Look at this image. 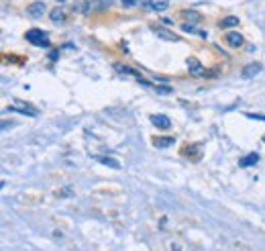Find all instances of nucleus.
<instances>
[{"instance_id":"nucleus-23","label":"nucleus","mask_w":265,"mask_h":251,"mask_svg":"<svg viewBox=\"0 0 265 251\" xmlns=\"http://www.w3.org/2000/svg\"><path fill=\"white\" fill-rule=\"evenodd\" d=\"M157 92L159 94H170V92H174L170 86H157Z\"/></svg>"},{"instance_id":"nucleus-1","label":"nucleus","mask_w":265,"mask_h":251,"mask_svg":"<svg viewBox=\"0 0 265 251\" xmlns=\"http://www.w3.org/2000/svg\"><path fill=\"white\" fill-rule=\"evenodd\" d=\"M25 39L31 43V45H37V47H49V39H47V33H43L41 29H31L25 33Z\"/></svg>"},{"instance_id":"nucleus-16","label":"nucleus","mask_w":265,"mask_h":251,"mask_svg":"<svg viewBox=\"0 0 265 251\" xmlns=\"http://www.w3.org/2000/svg\"><path fill=\"white\" fill-rule=\"evenodd\" d=\"M259 162V156L257 154H249V156H245L243 160H239V166L241 168H251V166H255Z\"/></svg>"},{"instance_id":"nucleus-26","label":"nucleus","mask_w":265,"mask_h":251,"mask_svg":"<svg viewBox=\"0 0 265 251\" xmlns=\"http://www.w3.org/2000/svg\"><path fill=\"white\" fill-rule=\"evenodd\" d=\"M263 141H265V135H263Z\"/></svg>"},{"instance_id":"nucleus-10","label":"nucleus","mask_w":265,"mask_h":251,"mask_svg":"<svg viewBox=\"0 0 265 251\" xmlns=\"http://www.w3.org/2000/svg\"><path fill=\"white\" fill-rule=\"evenodd\" d=\"M261 70H263V66L253 62V64H249V66H245V68L241 70V76H243V78H253V76H257Z\"/></svg>"},{"instance_id":"nucleus-8","label":"nucleus","mask_w":265,"mask_h":251,"mask_svg":"<svg viewBox=\"0 0 265 251\" xmlns=\"http://www.w3.org/2000/svg\"><path fill=\"white\" fill-rule=\"evenodd\" d=\"M49 19H51V23H56V25H64L66 19H68V13H66V9L58 7V9H53L49 13Z\"/></svg>"},{"instance_id":"nucleus-12","label":"nucleus","mask_w":265,"mask_h":251,"mask_svg":"<svg viewBox=\"0 0 265 251\" xmlns=\"http://www.w3.org/2000/svg\"><path fill=\"white\" fill-rule=\"evenodd\" d=\"M113 3H115V0H92L90 9H92V13H102V11L109 9Z\"/></svg>"},{"instance_id":"nucleus-21","label":"nucleus","mask_w":265,"mask_h":251,"mask_svg":"<svg viewBox=\"0 0 265 251\" xmlns=\"http://www.w3.org/2000/svg\"><path fill=\"white\" fill-rule=\"evenodd\" d=\"M247 119H255V121H265V115H259V113H247Z\"/></svg>"},{"instance_id":"nucleus-14","label":"nucleus","mask_w":265,"mask_h":251,"mask_svg":"<svg viewBox=\"0 0 265 251\" xmlns=\"http://www.w3.org/2000/svg\"><path fill=\"white\" fill-rule=\"evenodd\" d=\"M17 107H21V109H11V111H19V113H23V115H31V117H37V115H39V111H37L35 107L25 105V103H21V100H17Z\"/></svg>"},{"instance_id":"nucleus-25","label":"nucleus","mask_w":265,"mask_h":251,"mask_svg":"<svg viewBox=\"0 0 265 251\" xmlns=\"http://www.w3.org/2000/svg\"><path fill=\"white\" fill-rule=\"evenodd\" d=\"M58 3H66V0H58Z\"/></svg>"},{"instance_id":"nucleus-6","label":"nucleus","mask_w":265,"mask_h":251,"mask_svg":"<svg viewBox=\"0 0 265 251\" xmlns=\"http://www.w3.org/2000/svg\"><path fill=\"white\" fill-rule=\"evenodd\" d=\"M143 7L153 13H164L170 7V0H147V3H143Z\"/></svg>"},{"instance_id":"nucleus-3","label":"nucleus","mask_w":265,"mask_h":251,"mask_svg":"<svg viewBox=\"0 0 265 251\" xmlns=\"http://www.w3.org/2000/svg\"><path fill=\"white\" fill-rule=\"evenodd\" d=\"M186 66H188V72H190V76H194V78H204V74H206V68L200 64V60H196V58H188Z\"/></svg>"},{"instance_id":"nucleus-9","label":"nucleus","mask_w":265,"mask_h":251,"mask_svg":"<svg viewBox=\"0 0 265 251\" xmlns=\"http://www.w3.org/2000/svg\"><path fill=\"white\" fill-rule=\"evenodd\" d=\"M149 119H151V123H153L157 129H170V127H172V121H170V117H166V115H151Z\"/></svg>"},{"instance_id":"nucleus-24","label":"nucleus","mask_w":265,"mask_h":251,"mask_svg":"<svg viewBox=\"0 0 265 251\" xmlns=\"http://www.w3.org/2000/svg\"><path fill=\"white\" fill-rule=\"evenodd\" d=\"M58 56H60V49H56V52H51V54H49V60H51V62H58Z\"/></svg>"},{"instance_id":"nucleus-5","label":"nucleus","mask_w":265,"mask_h":251,"mask_svg":"<svg viewBox=\"0 0 265 251\" xmlns=\"http://www.w3.org/2000/svg\"><path fill=\"white\" fill-rule=\"evenodd\" d=\"M184 156H186L188 160H192V162H200V158H202V143H192V145H188V147L184 149Z\"/></svg>"},{"instance_id":"nucleus-19","label":"nucleus","mask_w":265,"mask_h":251,"mask_svg":"<svg viewBox=\"0 0 265 251\" xmlns=\"http://www.w3.org/2000/svg\"><path fill=\"white\" fill-rule=\"evenodd\" d=\"M231 27H239V17H225L221 21V29H231Z\"/></svg>"},{"instance_id":"nucleus-18","label":"nucleus","mask_w":265,"mask_h":251,"mask_svg":"<svg viewBox=\"0 0 265 251\" xmlns=\"http://www.w3.org/2000/svg\"><path fill=\"white\" fill-rule=\"evenodd\" d=\"M182 31H184V33H196V35H200V37H204V39L208 37L206 31H198L194 23H184V25H182Z\"/></svg>"},{"instance_id":"nucleus-4","label":"nucleus","mask_w":265,"mask_h":251,"mask_svg":"<svg viewBox=\"0 0 265 251\" xmlns=\"http://www.w3.org/2000/svg\"><path fill=\"white\" fill-rule=\"evenodd\" d=\"M45 13H47V5L41 3V0H37V3H31V5L27 7V15H29L31 19H41Z\"/></svg>"},{"instance_id":"nucleus-22","label":"nucleus","mask_w":265,"mask_h":251,"mask_svg":"<svg viewBox=\"0 0 265 251\" xmlns=\"http://www.w3.org/2000/svg\"><path fill=\"white\" fill-rule=\"evenodd\" d=\"M121 3H123L125 9H131V7H135V5L139 3V0H121Z\"/></svg>"},{"instance_id":"nucleus-20","label":"nucleus","mask_w":265,"mask_h":251,"mask_svg":"<svg viewBox=\"0 0 265 251\" xmlns=\"http://www.w3.org/2000/svg\"><path fill=\"white\" fill-rule=\"evenodd\" d=\"M74 11L80 13V15H88V13H92L90 3H76V5H74Z\"/></svg>"},{"instance_id":"nucleus-17","label":"nucleus","mask_w":265,"mask_h":251,"mask_svg":"<svg viewBox=\"0 0 265 251\" xmlns=\"http://www.w3.org/2000/svg\"><path fill=\"white\" fill-rule=\"evenodd\" d=\"M115 70H117L119 74H131V76H135L137 80H141V74H139L137 70L129 68V66H123V64H115Z\"/></svg>"},{"instance_id":"nucleus-7","label":"nucleus","mask_w":265,"mask_h":251,"mask_svg":"<svg viewBox=\"0 0 265 251\" xmlns=\"http://www.w3.org/2000/svg\"><path fill=\"white\" fill-rule=\"evenodd\" d=\"M225 43H227L229 47H241V45L245 43V39H243L241 33H237V31H229V33L225 35Z\"/></svg>"},{"instance_id":"nucleus-2","label":"nucleus","mask_w":265,"mask_h":251,"mask_svg":"<svg viewBox=\"0 0 265 251\" xmlns=\"http://www.w3.org/2000/svg\"><path fill=\"white\" fill-rule=\"evenodd\" d=\"M151 33H153V35H157L159 39H164V41L182 43V37H180L178 33H174V31H168V29H164V27H157V25H153V27H151Z\"/></svg>"},{"instance_id":"nucleus-11","label":"nucleus","mask_w":265,"mask_h":251,"mask_svg":"<svg viewBox=\"0 0 265 251\" xmlns=\"http://www.w3.org/2000/svg\"><path fill=\"white\" fill-rule=\"evenodd\" d=\"M94 160H96L98 164H102V166L113 168V170H121V164H119L115 158H109V156H94Z\"/></svg>"},{"instance_id":"nucleus-13","label":"nucleus","mask_w":265,"mask_h":251,"mask_svg":"<svg viewBox=\"0 0 265 251\" xmlns=\"http://www.w3.org/2000/svg\"><path fill=\"white\" fill-rule=\"evenodd\" d=\"M176 143V137H153V145L157 149H166V147H172Z\"/></svg>"},{"instance_id":"nucleus-15","label":"nucleus","mask_w":265,"mask_h":251,"mask_svg":"<svg viewBox=\"0 0 265 251\" xmlns=\"http://www.w3.org/2000/svg\"><path fill=\"white\" fill-rule=\"evenodd\" d=\"M182 17H184V21H186V23H200V21H202V15H200V13H196V11H192V9L182 11Z\"/></svg>"}]
</instances>
